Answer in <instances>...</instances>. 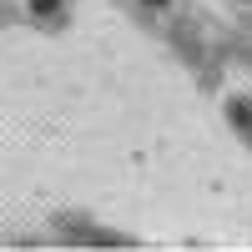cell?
<instances>
[{"label":"cell","instance_id":"obj_2","mask_svg":"<svg viewBox=\"0 0 252 252\" xmlns=\"http://www.w3.org/2000/svg\"><path fill=\"white\" fill-rule=\"evenodd\" d=\"M146 5H166V0H146Z\"/></svg>","mask_w":252,"mask_h":252},{"label":"cell","instance_id":"obj_1","mask_svg":"<svg viewBox=\"0 0 252 252\" xmlns=\"http://www.w3.org/2000/svg\"><path fill=\"white\" fill-rule=\"evenodd\" d=\"M56 5H61V0H31V10H35V15H51Z\"/></svg>","mask_w":252,"mask_h":252}]
</instances>
